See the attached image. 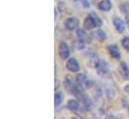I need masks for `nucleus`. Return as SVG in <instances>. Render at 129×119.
<instances>
[{
    "label": "nucleus",
    "mask_w": 129,
    "mask_h": 119,
    "mask_svg": "<svg viewBox=\"0 0 129 119\" xmlns=\"http://www.w3.org/2000/svg\"><path fill=\"white\" fill-rule=\"evenodd\" d=\"M64 87H65V89H66V91H67L69 94L76 96L78 99H80L81 96L83 95V93H82L83 90L77 85V83H74V81L72 80L71 76H69V75H67V76L65 77Z\"/></svg>",
    "instance_id": "1"
},
{
    "label": "nucleus",
    "mask_w": 129,
    "mask_h": 119,
    "mask_svg": "<svg viewBox=\"0 0 129 119\" xmlns=\"http://www.w3.org/2000/svg\"><path fill=\"white\" fill-rule=\"evenodd\" d=\"M94 36L96 37L98 40H100V41H104V40L106 39V34H105V32L101 29L96 30V31L94 32Z\"/></svg>",
    "instance_id": "17"
},
{
    "label": "nucleus",
    "mask_w": 129,
    "mask_h": 119,
    "mask_svg": "<svg viewBox=\"0 0 129 119\" xmlns=\"http://www.w3.org/2000/svg\"><path fill=\"white\" fill-rule=\"evenodd\" d=\"M124 12H125V21H126V24L129 28V11L124 10Z\"/></svg>",
    "instance_id": "20"
},
{
    "label": "nucleus",
    "mask_w": 129,
    "mask_h": 119,
    "mask_svg": "<svg viewBox=\"0 0 129 119\" xmlns=\"http://www.w3.org/2000/svg\"><path fill=\"white\" fill-rule=\"evenodd\" d=\"M67 107H68L71 111L77 112V111H79L81 105H80V103H79L77 100H75V99H70V100L68 101V103H67Z\"/></svg>",
    "instance_id": "12"
},
{
    "label": "nucleus",
    "mask_w": 129,
    "mask_h": 119,
    "mask_svg": "<svg viewBox=\"0 0 129 119\" xmlns=\"http://www.w3.org/2000/svg\"><path fill=\"white\" fill-rule=\"evenodd\" d=\"M79 1H80V3L82 4V6L84 8H89L90 4H89V1L88 0H79Z\"/></svg>",
    "instance_id": "19"
},
{
    "label": "nucleus",
    "mask_w": 129,
    "mask_h": 119,
    "mask_svg": "<svg viewBox=\"0 0 129 119\" xmlns=\"http://www.w3.org/2000/svg\"><path fill=\"white\" fill-rule=\"evenodd\" d=\"M102 25L101 19L95 12H90L88 16L84 19V28L86 30H92Z\"/></svg>",
    "instance_id": "2"
},
{
    "label": "nucleus",
    "mask_w": 129,
    "mask_h": 119,
    "mask_svg": "<svg viewBox=\"0 0 129 119\" xmlns=\"http://www.w3.org/2000/svg\"><path fill=\"white\" fill-rule=\"evenodd\" d=\"M128 110H129V109H128Z\"/></svg>",
    "instance_id": "24"
},
{
    "label": "nucleus",
    "mask_w": 129,
    "mask_h": 119,
    "mask_svg": "<svg viewBox=\"0 0 129 119\" xmlns=\"http://www.w3.org/2000/svg\"><path fill=\"white\" fill-rule=\"evenodd\" d=\"M76 33H77V37H78L80 40H82V41H84V42H90V41H91V38L86 34V32H85L84 30L78 29Z\"/></svg>",
    "instance_id": "14"
},
{
    "label": "nucleus",
    "mask_w": 129,
    "mask_h": 119,
    "mask_svg": "<svg viewBox=\"0 0 129 119\" xmlns=\"http://www.w3.org/2000/svg\"><path fill=\"white\" fill-rule=\"evenodd\" d=\"M127 5H128V6H127V8H128V9H129V3H128V4H127Z\"/></svg>",
    "instance_id": "23"
},
{
    "label": "nucleus",
    "mask_w": 129,
    "mask_h": 119,
    "mask_svg": "<svg viewBox=\"0 0 129 119\" xmlns=\"http://www.w3.org/2000/svg\"><path fill=\"white\" fill-rule=\"evenodd\" d=\"M98 8L101 10V11H109L111 8H112V3L110 0H101L99 3H98Z\"/></svg>",
    "instance_id": "11"
},
{
    "label": "nucleus",
    "mask_w": 129,
    "mask_h": 119,
    "mask_svg": "<svg viewBox=\"0 0 129 119\" xmlns=\"http://www.w3.org/2000/svg\"><path fill=\"white\" fill-rule=\"evenodd\" d=\"M63 100V94L61 92H56L54 96V102H55V107H58Z\"/></svg>",
    "instance_id": "16"
},
{
    "label": "nucleus",
    "mask_w": 129,
    "mask_h": 119,
    "mask_svg": "<svg viewBox=\"0 0 129 119\" xmlns=\"http://www.w3.org/2000/svg\"><path fill=\"white\" fill-rule=\"evenodd\" d=\"M113 25L115 27V29L117 30L118 33H123L125 30V23L124 21L119 18V17H114L113 18Z\"/></svg>",
    "instance_id": "8"
},
{
    "label": "nucleus",
    "mask_w": 129,
    "mask_h": 119,
    "mask_svg": "<svg viewBox=\"0 0 129 119\" xmlns=\"http://www.w3.org/2000/svg\"><path fill=\"white\" fill-rule=\"evenodd\" d=\"M65 28L67 30H70V31H72V30L76 29L77 27H78V25H79V20L77 19V18H75V17H69V18H67L66 20H65Z\"/></svg>",
    "instance_id": "6"
},
{
    "label": "nucleus",
    "mask_w": 129,
    "mask_h": 119,
    "mask_svg": "<svg viewBox=\"0 0 129 119\" xmlns=\"http://www.w3.org/2000/svg\"><path fill=\"white\" fill-rule=\"evenodd\" d=\"M66 68L70 72H78L79 70V63L75 58H70L66 63Z\"/></svg>",
    "instance_id": "7"
},
{
    "label": "nucleus",
    "mask_w": 129,
    "mask_h": 119,
    "mask_svg": "<svg viewBox=\"0 0 129 119\" xmlns=\"http://www.w3.org/2000/svg\"><path fill=\"white\" fill-rule=\"evenodd\" d=\"M124 91H125V92H127V93H129V84L125 85V87H124Z\"/></svg>",
    "instance_id": "21"
},
{
    "label": "nucleus",
    "mask_w": 129,
    "mask_h": 119,
    "mask_svg": "<svg viewBox=\"0 0 129 119\" xmlns=\"http://www.w3.org/2000/svg\"><path fill=\"white\" fill-rule=\"evenodd\" d=\"M95 67H96L98 75H100L101 77L106 78L110 75V67H109V64L105 60H99Z\"/></svg>",
    "instance_id": "3"
},
{
    "label": "nucleus",
    "mask_w": 129,
    "mask_h": 119,
    "mask_svg": "<svg viewBox=\"0 0 129 119\" xmlns=\"http://www.w3.org/2000/svg\"><path fill=\"white\" fill-rule=\"evenodd\" d=\"M54 12H55V21H56L57 20V16H58V14H57V8L54 9Z\"/></svg>",
    "instance_id": "22"
},
{
    "label": "nucleus",
    "mask_w": 129,
    "mask_h": 119,
    "mask_svg": "<svg viewBox=\"0 0 129 119\" xmlns=\"http://www.w3.org/2000/svg\"><path fill=\"white\" fill-rule=\"evenodd\" d=\"M86 57H87V59H88L89 65L92 66V67H95L97 64V62L99 61L98 57H97V55L94 53V52H87V53H86Z\"/></svg>",
    "instance_id": "13"
},
{
    "label": "nucleus",
    "mask_w": 129,
    "mask_h": 119,
    "mask_svg": "<svg viewBox=\"0 0 129 119\" xmlns=\"http://www.w3.org/2000/svg\"><path fill=\"white\" fill-rule=\"evenodd\" d=\"M108 51H109V54L113 57V58H116V59H119L121 57V54H120V51H119V48L117 45H109L108 46Z\"/></svg>",
    "instance_id": "10"
},
{
    "label": "nucleus",
    "mask_w": 129,
    "mask_h": 119,
    "mask_svg": "<svg viewBox=\"0 0 129 119\" xmlns=\"http://www.w3.org/2000/svg\"><path fill=\"white\" fill-rule=\"evenodd\" d=\"M119 72L125 80H129V67L124 61H121L119 64Z\"/></svg>",
    "instance_id": "9"
},
{
    "label": "nucleus",
    "mask_w": 129,
    "mask_h": 119,
    "mask_svg": "<svg viewBox=\"0 0 129 119\" xmlns=\"http://www.w3.org/2000/svg\"><path fill=\"white\" fill-rule=\"evenodd\" d=\"M58 54L60 56L61 59L65 60L66 58L69 57L70 55V49L67 45V43L64 42V41H61L59 43V47H58Z\"/></svg>",
    "instance_id": "5"
},
{
    "label": "nucleus",
    "mask_w": 129,
    "mask_h": 119,
    "mask_svg": "<svg viewBox=\"0 0 129 119\" xmlns=\"http://www.w3.org/2000/svg\"><path fill=\"white\" fill-rule=\"evenodd\" d=\"M84 47H85V42L80 40V39L77 40V41H74L72 43L73 50H82V49H84Z\"/></svg>",
    "instance_id": "15"
},
{
    "label": "nucleus",
    "mask_w": 129,
    "mask_h": 119,
    "mask_svg": "<svg viewBox=\"0 0 129 119\" xmlns=\"http://www.w3.org/2000/svg\"><path fill=\"white\" fill-rule=\"evenodd\" d=\"M76 83L82 90H86L90 86V81L85 73H78L76 75Z\"/></svg>",
    "instance_id": "4"
},
{
    "label": "nucleus",
    "mask_w": 129,
    "mask_h": 119,
    "mask_svg": "<svg viewBox=\"0 0 129 119\" xmlns=\"http://www.w3.org/2000/svg\"><path fill=\"white\" fill-rule=\"evenodd\" d=\"M121 44H122V46H123V48L129 52V37L127 36H125L123 39H122V41H121Z\"/></svg>",
    "instance_id": "18"
}]
</instances>
